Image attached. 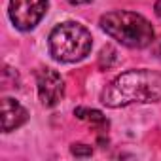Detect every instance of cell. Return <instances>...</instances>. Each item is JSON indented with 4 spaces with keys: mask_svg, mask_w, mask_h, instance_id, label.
<instances>
[{
    "mask_svg": "<svg viewBox=\"0 0 161 161\" xmlns=\"http://www.w3.org/2000/svg\"><path fill=\"white\" fill-rule=\"evenodd\" d=\"M161 101V72L138 68L119 74L101 93V103L108 108L144 104Z\"/></svg>",
    "mask_w": 161,
    "mask_h": 161,
    "instance_id": "cell-1",
    "label": "cell"
},
{
    "mask_svg": "<svg viewBox=\"0 0 161 161\" xmlns=\"http://www.w3.org/2000/svg\"><path fill=\"white\" fill-rule=\"evenodd\" d=\"M101 29L125 47H148L155 42V32L152 23L135 12L116 10L101 17Z\"/></svg>",
    "mask_w": 161,
    "mask_h": 161,
    "instance_id": "cell-2",
    "label": "cell"
},
{
    "mask_svg": "<svg viewBox=\"0 0 161 161\" xmlns=\"http://www.w3.org/2000/svg\"><path fill=\"white\" fill-rule=\"evenodd\" d=\"M93 47L91 32L76 21L57 25L49 34V51L61 63H76L89 55Z\"/></svg>",
    "mask_w": 161,
    "mask_h": 161,
    "instance_id": "cell-3",
    "label": "cell"
},
{
    "mask_svg": "<svg viewBox=\"0 0 161 161\" xmlns=\"http://www.w3.org/2000/svg\"><path fill=\"white\" fill-rule=\"evenodd\" d=\"M47 12V0H10V19L19 31H32Z\"/></svg>",
    "mask_w": 161,
    "mask_h": 161,
    "instance_id": "cell-4",
    "label": "cell"
},
{
    "mask_svg": "<svg viewBox=\"0 0 161 161\" xmlns=\"http://www.w3.org/2000/svg\"><path fill=\"white\" fill-rule=\"evenodd\" d=\"M38 97L44 106H55L64 95V80L53 68H40L36 72Z\"/></svg>",
    "mask_w": 161,
    "mask_h": 161,
    "instance_id": "cell-5",
    "label": "cell"
},
{
    "mask_svg": "<svg viewBox=\"0 0 161 161\" xmlns=\"http://www.w3.org/2000/svg\"><path fill=\"white\" fill-rule=\"evenodd\" d=\"M29 119V112L14 99L4 97L2 99V131L10 133L17 127H21L23 123H27Z\"/></svg>",
    "mask_w": 161,
    "mask_h": 161,
    "instance_id": "cell-6",
    "label": "cell"
},
{
    "mask_svg": "<svg viewBox=\"0 0 161 161\" xmlns=\"http://www.w3.org/2000/svg\"><path fill=\"white\" fill-rule=\"evenodd\" d=\"M74 116H76L78 119H82V121L91 123V125H93L95 129H99V131H106V129H108V119H106V116H103V112H99V110H95V108L78 106V108H74Z\"/></svg>",
    "mask_w": 161,
    "mask_h": 161,
    "instance_id": "cell-7",
    "label": "cell"
},
{
    "mask_svg": "<svg viewBox=\"0 0 161 161\" xmlns=\"http://www.w3.org/2000/svg\"><path fill=\"white\" fill-rule=\"evenodd\" d=\"M116 61H118V57H116V49H114V47H110V46L103 47L101 57H99V64H101L103 68H110Z\"/></svg>",
    "mask_w": 161,
    "mask_h": 161,
    "instance_id": "cell-8",
    "label": "cell"
},
{
    "mask_svg": "<svg viewBox=\"0 0 161 161\" xmlns=\"http://www.w3.org/2000/svg\"><path fill=\"white\" fill-rule=\"evenodd\" d=\"M70 152H72V155H76V157H89V155L93 153V148L87 146V144H72Z\"/></svg>",
    "mask_w": 161,
    "mask_h": 161,
    "instance_id": "cell-9",
    "label": "cell"
},
{
    "mask_svg": "<svg viewBox=\"0 0 161 161\" xmlns=\"http://www.w3.org/2000/svg\"><path fill=\"white\" fill-rule=\"evenodd\" d=\"M66 2H70V4H74V6H80V4H87V2H91V0H66Z\"/></svg>",
    "mask_w": 161,
    "mask_h": 161,
    "instance_id": "cell-10",
    "label": "cell"
},
{
    "mask_svg": "<svg viewBox=\"0 0 161 161\" xmlns=\"http://www.w3.org/2000/svg\"><path fill=\"white\" fill-rule=\"evenodd\" d=\"M155 15L161 17V0H157V2H155Z\"/></svg>",
    "mask_w": 161,
    "mask_h": 161,
    "instance_id": "cell-11",
    "label": "cell"
}]
</instances>
